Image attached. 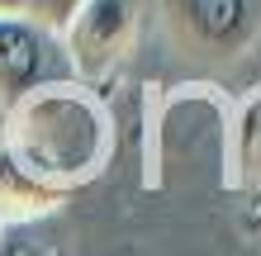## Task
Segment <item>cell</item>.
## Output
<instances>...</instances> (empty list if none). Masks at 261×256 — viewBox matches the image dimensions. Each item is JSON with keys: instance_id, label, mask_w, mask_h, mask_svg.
Returning <instances> with one entry per match:
<instances>
[{"instance_id": "obj_1", "label": "cell", "mask_w": 261, "mask_h": 256, "mask_svg": "<svg viewBox=\"0 0 261 256\" xmlns=\"http://www.w3.org/2000/svg\"><path fill=\"white\" fill-rule=\"evenodd\" d=\"M114 157V114L86 81H53L5 109L0 166L29 194L57 200L90 185Z\"/></svg>"}, {"instance_id": "obj_2", "label": "cell", "mask_w": 261, "mask_h": 256, "mask_svg": "<svg viewBox=\"0 0 261 256\" xmlns=\"http://www.w3.org/2000/svg\"><path fill=\"white\" fill-rule=\"evenodd\" d=\"M171 48L190 62L233 67L261 38V0H157Z\"/></svg>"}, {"instance_id": "obj_3", "label": "cell", "mask_w": 261, "mask_h": 256, "mask_svg": "<svg viewBox=\"0 0 261 256\" xmlns=\"http://www.w3.org/2000/svg\"><path fill=\"white\" fill-rule=\"evenodd\" d=\"M138 29H143V0H81L76 14L62 24L76 81L100 86L105 76H114L128 62Z\"/></svg>"}, {"instance_id": "obj_4", "label": "cell", "mask_w": 261, "mask_h": 256, "mask_svg": "<svg viewBox=\"0 0 261 256\" xmlns=\"http://www.w3.org/2000/svg\"><path fill=\"white\" fill-rule=\"evenodd\" d=\"M53 81H76L62 29L43 24L38 14H0V109L34 95Z\"/></svg>"}, {"instance_id": "obj_5", "label": "cell", "mask_w": 261, "mask_h": 256, "mask_svg": "<svg viewBox=\"0 0 261 256\" xmlns=\"http://www.w3.org/2000/svg\"><path fill=\"white\" fill-rule=\"evenodd\" d=\"M228 185L261 218V81L233 104V124H228Z\"/></svg>"}, {"instance_id": "obj_6", "label": "cell", "mask_w": 261, "mask_h": 256, "mask_svg": "<svg viewBox=\"0 0 261 256\" xmlns=\"http://www.w3.org/2000/svg\"><path fill=\"white\" fill-rule=\"evenodd\" d=\"M0 256H62L53 237L38 233V218H14L0 233Z\"/></svg>"}, {"instance_id": "obj_7", "label": "cell", "mask_w": 261, "mask_h": 256, "mask_svg": "<svg viewBox=\"0 0 261 256\" xmlns=\"http://www.w3.org/2000/svg\"><path fill=\"white\" fill-rule=\"evenodd\" d=\"M76 5H81V0H29V14H38L43 24L62 29L71 14H76Z\"/></svg>"}, {"instance_id": "obj_8", "label": "cell", "mask_w": 261, "mask_h": 256, "mask_svg": "<svg viewBox=\"0 0 261 256\" xmlns=\"http://www.w3.org/2000/svg\"><path fill=\"white\" fill-rule=\"evenodd\" d=\"M19 10H29V0H0V14H19Z\"/></svg>"}, {"instance_id": "obj_9", "label": "cell", "mask_w": 261, "mask_h": 256, "mask_svg": "<svg viewBox=\"0 0 261 256\" xmlns=\"http://www.w3.org/2000/svg\"><path fill=\"white\" fill-rule=\"evenodd\" d=\"M14 218H19V214H10V209H5V204H0V233H5V228H10V223H14Z\"/></svg>"}, {"instance_id": "obj_10", "label": "cell", "mask_w": 261, "mask_h": 256, "mask_svg": "<svg viewBox=\"0 0 261 256\" xmlns=\"http://www.w3.org/2000/svg\"><path fill=\"white\" fill-rule=\"evenodd\" d=\"M0 133H5V109H0Z\"/></svg>"}]
</instances>
